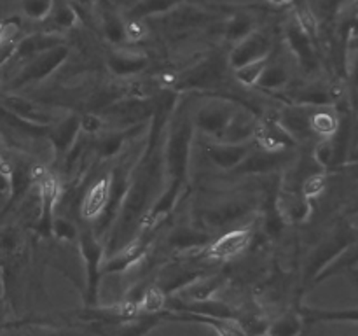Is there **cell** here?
<instances>
[{
	"instance_id": "cell-47",
	"label": "cell",
	"mask_w": 358,
	"mask_h": 336,
	"mask_svg": "<svg viewBox=\"0 0 358 336\" xmlns=\"http://www.w3.org/2000/svg\"><path fill=\"white\" fill-rule=\"evenodd\" d=\"M353 37H358V9H357V14L352 20V38Z\"/></svg>"
},
{
	"instance_id": "cell-4",
	"label": "cell",
	"mask_w": 358,
	"mask_h": 336,
	"mask_svg": "<svg viewBox=\"0 0 358 336\" xmlns=\"http://www.w3.org/2000/svg\"><path fill=\"white\" fill-rule=\"evenodd\" d=\"M226 66L229 65L219 55L206 56L194 66L177 76V90H213L222 86L226 79Z\"/></svg>"
},
{
	"instance_id": "cell-27",
	"label": "cell",
	"mask_w": 358,
	"mask_h": 336,
	"mask_svg": "<svg viewBox=\"0 0 358 336\" xmlns=\"http://www.w3.org/2000/svg\"><path fill=\"white\" fill-rule=\"evenodd\" d=\"M226 282V276L224 275H210V276H201V279L194 280L192 284H189L187 287L180 290V300L182 301H205L210 300L220 287Z\"/></svg>"
},
{
	"instance_id": "cell-45",
	"label": "cell",
	"mask_w": 358,
	"mask_h": 336,
	"mask_svg": "<svg viewBox=\"0 0 358 336\" xmlns=\"http://www.w3.org/2000/svg\"><path fill=\"white\" fill-rule=\"evenodd\" d=\"M350 51H353L352 59H350V83L358 90V48L350 49Z\"/></svg>"
},
{
	"instance_id": "cell-43",
	"label": "cell",
	"mask_w": 358,
	"mask_h": 336,
	"mask_svg": "<svg viewBox=\"0 0 358 336\" xmlns=\"http://www.w3.org/2000/svg\"><path fill=\"white\" fill-rule=\"evenodd\" d=\"M145 34L147 30L140 20H129V23H126V41H140Z\"/></svg>"
},
{
	"instance_id": "cell-16",
	"label": "cell",
	"mask_w": 358,
	"mask_h": 336,
	"mask_svg": "<svg viewBox=\"0 0 358 336\" xmlns=\"http://www.w3.org/2000/svg\"><path fill=\"white\" fill-rule=\"evenodd\" d=\"M252 241V230L233 227L206 245V255L213 259H231L248 248Z\"/></svg>"
},
{
	"instance_id": "cell-29",
	"label": "cell",
	"mask_w": 358,
	"mask_h": 336,
	"mask_svg": "<svg viewBox=\"0 0 358 336\" xmlns=\"http://www.w3.org/2000/svg\"><path fill=\"white\" fill-rule=\"evenodd\" d=\"M184 0H138L131 9L128 10L129 20H145L150 16H159L168 14L178 6H182Z\"/></svg>"
},
{
	"instance_id": "cell-21",
	"label": "cell",
	"mask_w": 358,
	"mask_h": 336,
	"mask_svg": "<svg viewBox=\"0 0 358 336\" xmlns=\"http://www.w3.org/2000/svg\"><path fill=\"white\" fill-rule=\"evenodd\" d=\"M290 104L294 105H306V107H331L338 100L334 86H325V84H304V86L296 88L289 93Z\"/></svg>"
},
{
	"instance_id": "cell-9",
	"label": "cell",
	"mask_w": 358,
	"mask_h": 336,
	"mask_svg": "<svg viewBox=\"0 0 358 336\" xmlns=\"http://www.w3.org/2000/svg\"><path fill=\"white\" fill-rule=\"evenodd\" d=\"M273 51H275V42H273L271 35L268 31L255 28L243 41L234 44L233 51L227 56V65H229V69L236 70L247 63L268 58Z\"/></svg>"
},
{
	"instance_id": "cell-15",
	"label": "cell",
	"mask_w": 358,
	"mask_h": 336,
	"mask_svg": "<svg viewBox=\"0 0 358 336\" xmlns=\"http://www.w3.org/2000/svg\"><path fill=\"white\" fill-rule=\"evenodd\" d=\"M0 105L9 112H13L14 115H17V118L34 122V125L51 126L52 122L58 121L48 108H44L37 102L30 100V98L20 97L16 93H3L0 97Z\"/></svg>"
},
{
	"instance_id": "cell-7",
	"label": "cell",
	"mask_w": 358,
	"mask_h": 336,
	"mask_svg": "<svg viewBox=\"0 0 358 336\" xmlns=\"http://www.w3.org/2000/svg\"><path fill=\"white\" fill-rule=\"evenodd\" d=\"M35 182L38 184V217L35 231L41 237H51L56 202L59 198V184L51 174L41 170V167H35Z\"/></svg>"
},
{
	"instance_id": "cell-18",
	"label": "cell",
	"mask_w": 358,
	"mask_h": 336,
	"mask_svg": "<svg viewBox=\"0 0 358 336\" xmlns=\"http://www.w3.org/2000/svg\"><path fill=\"white\" fill-rule=\"evenodd\" d=\"M201 276L203 270L189 268V265H182V262H173V265H166L161 270L154 286H156L164 296H170V294L178 293V290H182L184 287H187L189 284L194 282V280L201 279Z\"/></svg>"
},
{
	"instance_id": "cell-5",
	"label": "cell",
	"mask_w": 358,
	"mask_h": 336,
	"mask_svg": "<svg viewBox=\"0 0 358 336\" xmlns=\"http://www.w3.org/2000/svg\"><path fill=\"white\" fill-rule=\"evenodd\" d=\"M79 248L86 265V303L94 304L98 300L101 265H103L105 244L94 231L84 230L79 233Z\"/></svg>"
},
{
	"instance_id": "cell-31",
	"label": "cell",
	"mask_w": 358,
	"mask_h": 336,
	"mask_svg": "<svg viewBox=\"0 0 358 336\" xmlns=\"http://www.w3.org/2000/svg\"><path fill=\"white\" fill-rule=\"evenodd\" d=\"M339 118L334 111H327L325 107H318V111L311 112L310 126L315 135L322 139H332L339 130Z\"/></svg>"
},
{
	"instance_id": "cell-11",
	"label": "cell",
	"mask_w": 358,
	"mask_h": 336,
	"mask_svg": "<svg viewBox=\"0 0 358 336\" xmlns=\"http://www.w3.org/2000/svg\"><path fill=\"white\" fill-rule=\"evenodd\" d=\"M80 135V114L72 112V114L65 115L63 119H58L52 122L48 128L45 139L49 140L52 147V153L58 161H63L72 149L73 144L77 142Z\"/></svg>"
},
{
	"instance_id": "cell-19",
	"label": "cell",
	"mask_w": 358,
	"mask_h": 336,
	"mask_svg": "<svg viewBox=\"0 0 358 336\" xmlns=\"http://www.w3.org/2000/svg\"><path fill=\"white\" fill-rule=\"evenodd\" d=\"M112 178L110 174L103 175L90 186L80 202V216L86 220H98L105 214L110 200Z\"/></svg>"
},
{
	"instance_id": "cell-6",
	"label": "cell",
	"mask_w": 358,
	"mask_h": 336,
	"mask_svg": "<svg viewBox=\"0 0 358 336\" xmlns=\"http://www.w3.org/2000/svg\"><path fill=\"white\" fill-rule=\"evenodd\" d=\"M357 238L358 231L353 226H350V224H341V226L336 227V230L318 245L317 251L311 254L306 268L308 276H313L315 280V276H317L322 270L327 268L341 252H345L346 248L357 240Z\"/></svg>"
},
{
	"instance_id": "cell-50",
	"label": "cell",
	"mask_w": 358,
	"mask_h": 336,
	"mask_svg": "<svg viewBox=\"0 0 358 336\" xmlns=\"http://www.w3.org/2000/svg\"><path fill=\"white\" fill-rule=\"evenodd\" d=\"M80 2H93V0H80Z\"/></svg>"
},
{
	"instance_id": "cell-17",
	"label": "cell",
	"mask_w": 358,
	"mask_h": 336,
	"mask_svg": "<svg viewBox=\"0 0 358 336\" xmlns=\"http://www.w3.org/2000/svg\"><path fill=\"white\" fill-rule=\"evenodd\" d=\"M58 44H65L63 37H59L56 34H49V31H38V34L27 35L20 42H14L13 52H10L7 62H13L21 66L28 59L34 58V56L41 55V52L48 51V49L55 48Z\"/></svg>"
},
{
	"instance_id": "cell-22",
	"label": "cell",
	"mask_w": 358,
	"mask_h": 336,
	"mask_svg": "<svg viewBox=\"0 0 358 336\" xmlns=\"http://www.w3.org/2000/svg\"><path fill=\"white\" fill-rule=\"evenodd\" d=\"M210 233L199 226H189V224H180L173 227L168 234V247L175 252H191L196 248H203L210 244Z\"/></svg>"
},
{
	"instance_id": "cell-2",
	"label": "cell",
	"mask_w": 358,
	"mask_h": 336,
	"mask_svg": "<svg viewBox=\"0 0 358 336\" xmlns=\"http://www.w3.org/2000/svg\"><path fill=\"white\" fill-rule=\"evenodd\" d=\"M194 133V118L191 104L184 100L175 105L168 122L166 142H164V184L154 205L140 223V233H152L164 219L171 216L180 200L184 186L189 177L191 144Z\"/></svg>"
},
{
	"instance_id": "cell-35",
	"label": "cell",
	"mask_w": 358,
	"mask_h": 336,
	"mask_svg": "<svg viewBox=\"0 0 358 336\" xmlns=\"http://www.w3.org/2000/svg\"><path fill=\"white\" fill-rule=\"evenodd\" d=\"M301 315L287 314L268 328V336H297L301 331Z\"/></svg>"
},
{
	"instance_id": "cell-23",
	"label": "cell",
	"mask_w": 358,
	"mask_h": 336,
	"mask_svg": "<svg viewBox=\"0 0 358 336\" xmlns=\"http://www.w3.org/2000/svg\"><path fill=\"white\" fill-rule=\"evenodd\" d=\"M310 108H315V107L290 104L289 107L283 108L282 114L276 118V121L285 128V132L289 133L296 142L297 140L310 139V136L313 135L310 126V118H311Z\"/></svg>"
},
{
	"instance_id": "cell-42",
	"label": "cell",
	"mask_w": 358,
	"mask_h": 336,
	"mask_svg": "<svg viewBox=\"0 0 358 336\" xmlns=\"http://www.w3.org/2000/svg\"><path fill=\"white\" fill-rule=\"evenodd\" d=\"M51 14H55V23L62 28L73 27V23L77 21L76 9H73L72 6H69V4H63V6L58 7L56 10L52 9Z\"/></svg>"
},
{
	"instance_id": "cell-10",
	"label": "cell",
	"mask_w": 358,
	"mask_h": 336,
	"mask_svg": "<svg viewBox=\"0 0 358 336\" xmlns=\"http://www.w3.org/2000/svg\"><path fill=\"white\" fill-rule=\"evenodd\" d=\"M285 38L290 51L294 52V56L297 58L299 65L303 66L306 72H313V70L318 69L320 62H318V52H317V46H315V38L311 37L303 27H301L299 21H297L296 18L287 23Z\"/></svg>"
},
{
	"instance_id": "cell-28",
	"label": "cell",
	"mask_w": 358,
	"mask_h": 336,
	"mask_svg": "<svg viewBox=\"0 0 358 336\" xmlns=\"http://www.w3.org/2000/svg\"><path fill=\"white\" fill-rule=\"evenodd\" d=\"M213 18L212 14L203 13V10L194 9V7H182L178 6L171 13H168V24L173 30H189V28L201 27V24L208 23Z\"/></svg>"
},
{
	"instance_id": "cell-49",
	"label": "cell",
	"mask_w": 358,
	"mask_h": 336,
	"mask_svg": "<svg viewBox=\"0 0 358 336\" xmlns=\"http://www.w3.org/2000/svg\"><path fill=\"white\" fill-rule=\"evenodd\" d=\"M271 4H275V6H285V4H289L290 0H269Z\"/></svg>"
},
{
	"instance_id": "cell-44",
	"label": "cell",
	"mask_w": 358,
	"mask_h": 336,
	"mask_svg": "<svg viewBox=\"0 0 358 336\" xmlns=\"http://www.w3.org/2000/svg\"><path fill=\"white\" fill-rule=\"evenodd\" d=\"M9 161L0 150V195H9Z\"/></svg>"
},
{
	"instance_id": "cell-34",
	"label": "cell",
	"mask_w": 358,
	"mask_h": 336,
	"mask_svg": "<svg viewBox=\"0 0 358 336\" xmlns=\"http://www.w3.org/2000/svg\"><path fill=\"white\" fill-rule=\"evenodd\" d=\"M103 34L107 41L112 44H122L126 41V23L119 14L114 10H105L103 13Z\"/></svg>"
},
{
	"instance_id": "cell-40",
	"label": "cell",
	"mask_w": 358,
	"mask_h": 336,
	"mask_svg": "<svg viewBox=\"0 0 358 336\" xmlns=\"http://www.w3.org/2000/svg\"><path fill=\"white\" fill-rule=\"evenodd\" d=\"M325 186H327V177L324 174L308 175L303 182V196L306 200L317 198L325 191Z\"/></svg>"
},
{
	"instance_id": "cell-33",
	"label": "cell",
	"mask_w": 358,
	"mask_h": 336,
	"mask_svg": "<svg viewBox=\"0 0 358 336\" xmlns=\"http://www.w3.org/2000/svg\"><path fill=\"white\" fill-rule=\"evenodd\" d=\"M355 265H358V238L352 245H350L348 248H346L345 252H341V254H339L338 258L327 266V268H324L317 276H315V284L322 282L324 279H327V276L331 275H336V273L343 272V270L352 268V266Z\"/></svg>"
},
{
	"instance_id": "cell-36",
	"label": "cell",
	"mask_w": 358,
	"mask_h": 336,
	"mask_svg": "<svg viewBox=\"0 0 358 336\" xmlns=\"http://www.w3.org/2000/svg\"><path fill=\"white\" fill-rule=\"evenodd\" d=\"M269 58H271V56H268V58L257 59V62L247 63V65H243V66H240V69L234 70V76H236V79L240 80L241 84H247V86H254V84H257L259 77L262 76V72H264V69H266V65H268Z\"/></svg>"
},
{
	"instance_id": "cell-38",
	"label": "cell",
	"mask_w": 358,
	"mask_h": 336,
	"mask_svg": "<svg viewBox=\"0 0 358 336\" xmlns=\"http://www.w3.org/2000/svg\"><path fill=\"white\" fill-rule=\"evenodd\" d=\"M301 314L317 321H355L358 322V308L352 310H303Z\"/></svg>"
},
{
	"instance_id": "cell-41",
	"label": "cell",
	"mask_w": 358,
	"mask_h": 336,
	"mask_svg": "<svg viewBox=\"0 0 358 336\" xmlns=\"http://www.w3.org/2000/svg\"><path fill=\"white\" fill-rule=\"evenodd\" d=\"M101 126H103V119L96 112L80 114V132L84 135H96V133L101 132Z\"/></svg>"
},
{
	"instance_id": "cell-3",
	"label": "cell",
	"mask_w": 358,
	"mask_h": 336,
	"mask_svg": "<svg viewBox=\"0 0 358 336\" xmlns=\"http://www.w3.org/2000/svg\"><path fill=\"white\" fill-rule=\"evenodd\" d=\"M69 55V46L58 44L55 48L48 49V51L41 52V55L34 56L27 63H23L17 69V72L7 80L3 93H16V91L23 90V88L30 86V84L42 83V80L48 79L51 74H55L66 62Z\"/></svg>"
},
{
	"instance_id": "cell-26",
	"label": "cell",
	"mask_w": 358,
	"mask_h": 336,
	"mask_svg": "<svg viewBox=\"0 0 358 336\" xmlns=\"http://www.w3.org/2000/svg\"><path fill=\"white\" fill-rule=\"evenodd\" d=\"M248 212V205L243 202H227L203 212V220L212 227H226L234 220L241 219Z\"/></svg>"
},
{
	"instance_id": "cell-32",
	"label": "cell",
	"mask_w": 358,
	"mask_h": 336,
	"mask_svg": "<svg viewBox=\"0 0 358 336\" xmlns=\"http://www.w3.org/2000/svg\"><path fill=\"white\" fill-rule=\"evenodd\" d=\"M287 84H289V70H287V66L282 62H271V58H269L264 72L259 77L257 86L262 88V90L276 91L285 88Z\"/></svg>"
},
{
	"instance_id": "cell-12",
	"label": "cell",
	"mask_w": 358,
	"mask_h": 336,
	"mask_svg": "<svg viewBox=\"0 0 358 336\" xmlns=\"http://www.w3.org/2000/svg\"><path fill=\"white\" fill-rule=\"evenodd\" d=\"M290 161V149L269 150L262 147H254L252 153L234 168L238 175H254V174H269L273 170L283 168Z\"/></svg>"
},
{
	"instance_id": "cell-24",
	"label": "cell",
	"mask_w": 358,
	"mask_h": 336,
	"mask_svg": "<svg viewBox=\"0 0 358 336\" xmlns=\"http://www.w3.org/2000/svg\"><path fill=\"white\" fill-rule=\"evenodd\" d=\"M107 65L114 76L129 77L135 74L143 72L150 65V59L142 52H129V51H108Z\"/></svg>"
},
{
	"instance_id": "cell-30",
	"label": "cell",
	"mask_w": 358,
	"mask_h": 336,
	"mask_svg": "<svg viewBox=\"0 0 358 336\" xmlns=\"http://www.w3.org/2000/svg\"><path fill=\"white\" fill-rule=\"evenodd\" d=\"M255 30V21L250 13H234L231 14L229 20L226 21V28H224V38L231 44H238L243 41L248 34Z\"/></svg>"
},
{
	"instance_id": "cell-25",
	"label": "cell",
	"mask_w": 358,
	"mask_h": 336,
	"mask_svg": "<svg viewBox=\"0 0 358 336\" xmlns=\"http://www.w3.org/2000/svg\"><path fill=\"white\" fill-rule=\"evenodd\" d=\"M143 130V122L140 125L128 126V128L117 130V132H110L107 135H103L101 139H98L96 142V154L100 160H110V158L117 156L121 153L122 146H124L126 140L133 139L138 132Z\"/></svg>"
},
{
	"instance_id": "cell-14",
	"label": "cell",
	"mask_w": 358,
	"mask_h": 336,
	"mask_svg": "<svg viewBox=\"0 0 358 336\" xmlns=\"http://www.w3.org/2000/svg\"><path fill=\"white\" fill-rule=\"evenodd\" d=\"M257 147V142L254 139L247 140V142H212L205 147L206 156L210 158L215 167L222 168V170L229 172L234 170L248 154L252 153V149Z\"/></svg>"
},
{
	"instance_id": "cell-39",
	"label": "cell",
	"mask_w": 358,
	"mask_h": 336,
	"mask_svg": "<svg viewBox=\"0 0 358 336\" xmlns=\"http://www.w3.org/2000/svg\"><path fill=\"white\" fill-rule=\"evenodd\" d=\"M79 233L80 230L76 226V224L72 223L70 219H66V217H55V220H52V237L58 238V240H65V241H73L79 238Z\"/></svg>"
},
{
	"instance_id": "cell-8",
	"label": "cell",
	"mask_w": 358,
	"mask_h": 336,
	"mask_svg": "<svg viewBox=\"0 0 358 336\" xmlns=\"http://www.w3.org/2000/svg\"><path fill=\"white\" fill-rule=\"evenodd\" d=\"M238 105L227 100H213L198 108L194 114V128L201 130L205 135L212 136L219 142L224 132L229 126L231 119L234 118Z\"/></svg>"
},
{
	"instance_id": "cell-20",
	"label": "cell",
	"mask_w": 358,
	"mask_h": 336,
	"mask_svg": "<svg viewBox=\"0 0 358 336\" xmlns=\"http://www.w3.org/2000/svg\"><path fill=\"white\" fill-rule=\"evenodd\" d=\"M254 140L259 147L269 150H283L292 149L296 146V140L285 132L282 125L276 119H264L257 121L254 132Z\"/></svg>"
},
{
	"instance_id": "cell-46",
	"label": "cell",
	"mask_w": 358,
	"mask_h": 336,
	"mask_svg": "<svg viewBox=\"0 0 358 336\" xmlns=\"http://www.w3.org/2000/svg\"><path fill=\"white\" fill-rule=\"evenodd\" d=\"M23 336H77V335H70V332H62V331H45V329H37V331H30Z\"/></svg>"
},
{
	"instance_id": "cell-1",
	"label": "cell",
	"mask_w": 358,
	"mask_h": 336,
	"mask_svg": "<svg viewBox=\"0 0 358 336\" xmlns=\"http://www.w3.org/2000/svg\"><path fill=\"white\" fill-rule=\"evenodd\" d=\"M177 91H163L156 97V107L149 118V133L140 153L129 172L128 189L119 209L117 217L112 224L107 237L110 240L105 245V251H115L131 241L140 231L143 216L163 191L164 184V142H166L168 122L171 112L177 105Z\"/></svg>"
},
{
	"instance_id": "cell-51",
	"label": "cell",
	"mask_w": 358,
	"mask_h": 336,
	"mask_svg": "<svg viewBox=\"0 0 358 336\" xmlns=\"http://www.w3.org/2000/svg\"><path fill=\"white\" fill-rule=\"evenodd\" d=\"M332 2H338V0H332Z\"/></svg>"
},
{
	"instance_id": "cell-48",
	"label": "cell",
	"mask_w": 358,
	"mask_h": 336,
	"mask_svg": "<svg viewBox=\"0 0 358 336\" xmlns=\"http://www.w3.org/2000/svg\"><path fill=\"white\" fill-rule=\"evenodd\" d=\"M353 48H358V37L350 38V42H348V49H353Z\"/></svg>"
},
{
	"instance_id": "cell-37",
	"label": "cell",
	"mask_w": 358,
	"mask_h": 336,
	"mask_svg": "<svg viewBox=\"0 0 358 336\" xmlns=\"http://www.w3.org/2000/svg\"><path fill=\"white\" fill-rule=\"evenodd\" d=\"M21 9H23L27 18L41 21L51 16L52 9H55V0H23L21 2Z\"/></svg>"
},
{
	"instance_id": "cell-13",
	"label": "cell",
	"mask_w": 358,
	"mask_h": 336,
	"mask_svg": "<svg viewBox=\"0 0 358 336\" xmlns=\"http://www.w3.org/2000/svg\"><path fill=\"white\" fill-rule=\"evenodd\" d=\"M150 245V234L143 233L140 237H135L131 241H128L126 245H122L119 251H115L114 254L108 255L107 261L101 265V275L103 273H121L124 270L135 266L143 255L147 254Z\"/></svg>"
}]
</instances>
